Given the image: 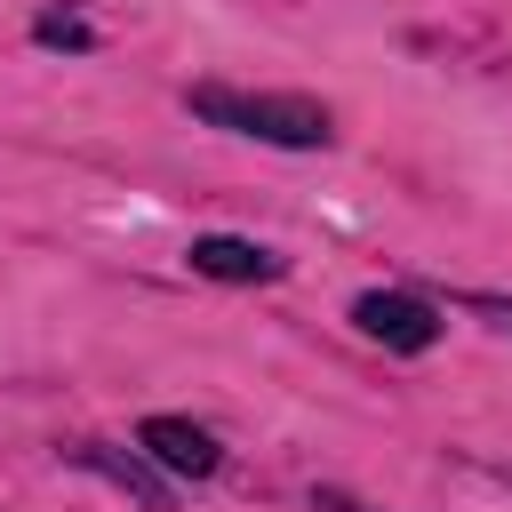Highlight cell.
I'll return each instance as SVG.
<instances>
[{"mask_svg":"<svg viewBox=\"0 0 512 512\" xmlns=\"http://www.w3.org/2000/svg\"><path fill=\"white\" fill-rule=\"evenodd\" d=\"M192 120L208 128H232V136H256V144H280V152H320L336 136L328 104L312 96H256V88H224V80H192L184 88Z\"/></svg>","mask_w":512,"mask_h":512,"instance_id":"cell-1","label":"cell"},{"mask_svg":"<svg viewBox=\"0 0 512 512\" xmlns=\"http://www.w3.org/2000/svg\"><path fill=\"white\" fill-rule=\"evenodd\" d=\"M352 328L376 336L384 352H432V344H440V312H432L424 296H408V288H368V296H352Z\"/></svg>","mask_w":512,"mask_h":512,"instance_id":"cell-2","label":"cell"},{"mask_svg":"<svg viewBox=\"0 0 512 512\" xmlns=\"http://www.w3.org/2000/svg\"><path fill=\"white\" fill-rule=\"evenodd\" d=\"M136 448H144L168 480H208V472L224 464L216 432H208V424H192V416H144V424H136Z\"/></svg>","mask_w":512,"mask_h":512,"instance_id":"cell-3","label":"cell"},{"mask_svg":"<svg viewBox=\"0 0 512 512\" xmlns=\"http://www.w3.org/2000/svg\"><path fill=\"white\" fill-rule=\"evenodd\" d=\"M184 256H192L200 280H232V288H256V280H280V272H288L272 248H256V240H240V232H200Z\"/></svg>","mask_w":512,"mask_h":512,"instance_id":"cell-4","label":"cell"},{"mask_svg":"<svg viewBox=\"0 0 512 512\" xmlns=\"http://www.w3.org/2000/svg\"><path fill=\"white\" fill-rule=\"evenodd\" d=\"M72 464H88V472H104L112 488H128L144 512H168V480L144 464V456H120V448H104V440H80V448H64Z\"/></svg>","mask_w":512,"mask_h":512,"instance_id":"cell-5","label":"cell"},{"mask_svg":"<svg viewBox=\"0 0 512 512\" xmlns=\"http://www.w3.org/2000/svg\"><path fill=\"white\" fill-rule=\"evenodd\" d=\"M32 40H40V48H72V56H88V48H96V24L72 16V8H40V16H32Z\"/></svg>","mask_w":512,"mask_h":512,"instance_id":"cell-6","label":"cell"},{"mask_svg":"<svg viewBox=\"0 0 512 512\" xmlns=\"http://www.w3.org/2000/svg\"><path fill=\"white\" fill-rule=\"evenodd\" d=\"M464 312H480L488 328H504V336H512V296H488V288H472V296H464Z\"/></svg>","mask_w":512,"mask_h":512,"instance_id":"cell-7","label":"cell"},{"mask_svg":"<svg viewBox=\"0 0 512 512\" xmlns=\"http://www.w3.org/2000/svg\"><path fill=\"white\" fill-rule=\"evenodd\" d=\"M312 512H376V504H360V496H344V488H312Z\"/></svg>","mask_w":512,"mask_h":512,"instance_id":"cell-8","label":"cell"}]
</instances>
